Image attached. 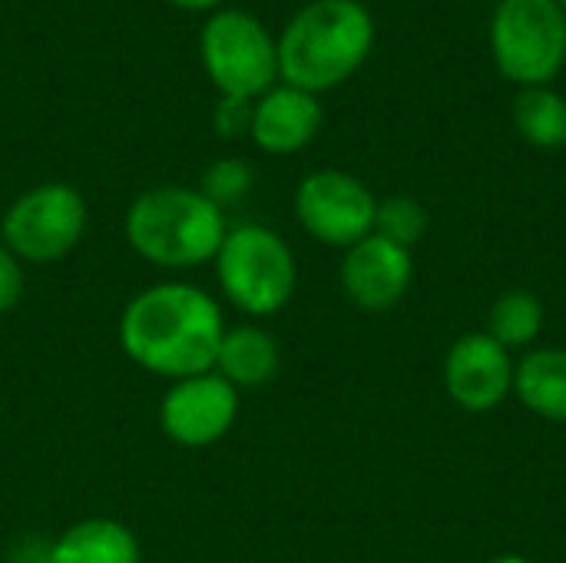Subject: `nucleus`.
I'll use <instances>...</instances> for the list:
<instances>
[{"label":"nucleus","instance_id":"1","mask_svg":"<svg viewBox=\"0 0 566 563\" xmlns=\"http://www.w3.org/2000/svg\"><path fill=\"white\" fill-rule=\"evenodd\" d=\"M222 335L219 302L192 282H156L136 292L119 315L123 355L169 382L212 372Z\"/></svg>","mask_w":566,"mask_h":563},{"label":"nucleus","instance_id":"2","mask_svg":"<svg viewBox=\"0 0 566 563\" xmlns=\"http://www.w3.org/2000/svg\"><path fill=\"white\" fill-rule=\"evenodd\" d=\"M375 46V17L361 0H312L279 37V76L305 93L342 86Z\"/></svg>","mask_w":566,"mask_h":563},{"label":"nucleus","instance_id":"3","mask_svg":"<svg viewBox=\"0 0 566 563\" xmlns=\"http://www.w3.org/2000/svg\"><path fill=\"white\" fill-rule=\"evenodd\" d=\"M129 249L159 269H199L216 259L229 226L199 189L156 186L133 199L123 219Z\"/></svg>","mask_w":566,"mask_h":563},{"label":"nucleus","instance_id":"4","mask_svg":"<svg viewBox=\"0 0 566 563\" xmlns=\"http://www.w3.org/2000/svg\"><path fill=\"white\" fill-rule=\"evenodd\" d=\"M216 279L229 305L249 319L279 315L298 285L292 246L269 226H232L216 252Z\"/></svg>","mask_w":566,"mask_h":563},{"label":"nucleus","instance_id":"5","mask_svg":"<svg viewBox=\"0 0 566 563\" xmlns=\"http://www.w3.org/2000/svg\"><path fill=\"white\" fill-rule=\"evenodd\" d=\"M202 70L222 96L259 100L279 80V40L249 10H219L199 33Z\"/></svg>","mask_w":566,"mask_h":563},{"label":"nucleus","instance_id":"6","mask_svg":"<svg viewBox=\"0 0 566 563\" xmlns=\"http://www.w3.org/2000/svg\"><path fill=\"white\" fill-rule=\"evenodd\" d=\"M497 70L521 86H547L566 63V13L557 0H501L491 17Z\"/></svg>","mask_w":566,"mask_h":563},{"label":"nucleus","instance_id":"7","mask_svg":"<svg viewBox=\"0 0 566 563\" xmlns=\"http://www.w3.org/2000/svg\"><path fill=\"white\" fill-rule=\"evenodd\" d=\"M86 232V199L70 183H40L20 192L0 219L3 246L30 265L70 256Z\"/></svg>","mask_w":566,"mask_h":563},{"label":"nucleus","instance_id":"8","mask_svg":"<svg viewBox=\"0 0 566 563\" xmlns=\"http://www.w3.org/2000/svg\"><path fill=\"white\" fill-rule=\"evenodd\" d=\"M375 192L345 169L308 173L295 189V219L322 246L352 249L375 232Z\"/></svg>","mask_w":566,"mask_h":563},{"label":"nucleus","instance_id":"9","mask_svg":"<svg viewBox=\"0 0 566 563\" xmlns=\"http://www.w3.org/2000/svg\"><path fill=\"white\" fill-rule=\"evenodd\" d=\"M239 418V388L206 372L172 382L159 402V428L179 448L219 445Z\"/></svg>","mask_w":566,"mask_h":563},{"label":"nucleus","instance_id":"10","mask_svg":"<svg viewBox=\"0 0 566 563\" xmlns=\"http://www.w3.org/2000/svg\"><path fill=\"white\" fill-rule=\"evenodd\" d=\"M514 355L488 332H468L444 355L448 398L471 415H488L514 395Z\"/></svg>","mask_w":566,"mask_h":563},{"label":"nucleus","instance_id":"11","mask_svg":"<svg viewBox=\"0 0 566 563\" xmlns=\"http://www.w3.org/2000/svg\"><path fill=\"white\" fill-rule=\"evenodd\" d=\"M415 282V256L381 236H368L345 249L342 259V289L352 305L365 312L395 309Z\"/></svg>","mask_w":566,"mask_h":563},{"label":"nucleus","instance_id":"12","mask_svg":"<svg viewBox=\"0 0 566 563\" xmlns=\"http://www.w3.org/2000/svg\"><path fill=\"white\" fill-rule=\"evenodd\" d=\"M322 103L298 86H272L252 106V143L269 156L302 153L322 129Z\"/></svg>","mask_w":566,"mask_h":563},{"label":"nucleus","instance_id":"13","mask_svg":"<svg viewBox=\"0 0 566 563\" xmlns=\"http://www.w3.org/2000/svg\"><path fill=\"white\" fill-rule=\"evenodd\" d=\"M517 402L554 425H566V348H531L514 365Z\"/></svg>","mask_w":566,"mask_h":563},{"label":"nucleus","instance_id":"14","mask_svg":"<svg viewBox=\"0 0 566 563\" xmlns=\"http://www.w3.org/2000/svg\"><path fill=\"white\" fill-rule=\"evenodd\" d=\"M279 368H282L279 342L259 325H239V329H226L212 372L222 375L232 388H262L275 382Z\"/></svg>","mask_w":566,"mask_h":563},{"label":"nucleus","instance_id":"15","mask_svg":"<svg viewBox=\"0 0 566 563\" xmlns=\"http://www.w3.org/2000/svg\"><path fill=\"white\" fill-rule=\"evenodd\" d=\"M46 563H139V541L123 521L86 518L56 538Z\"/></svg>","mask_w":566,"mask_h":563},{"label":"nucleus","instance_id":"16","mask_svg":"<svg viewBox=\"0 0 566 563\" xmlns=\"http://www.w3.org/2000/svg\"><path fill=\"white\" fill-rule=\"evenodd\" d=\"M497 345H504L511 355L514 352H531L534 342L544 332V302L527 292V289H514L504 292L488 315V329H484Z\"/></svg>","mask_w":566,"mask_h":563},{"label":"nucleus","instance_id":"17","mask_svg":"<svg viewBox=\"0 0 566 563\" xmlns=\"http://www.w3.org/2000/svg\"><path fill=\"white\" fill-rule=\"evenodd\" d=\"M514 123L537 149L566 146V100L551 86H524L514 100Z\"/></svg>","mask_w":566,"mask_h":563},{"label":"nucleus","instance_id":"18","mask_svg":"<svg viewBox=\"0 0 566 563\" xmlns=\"http://www.w3.org/2000/svg\"><path fill=\"white\" fill-rule=\"evenodd\" d=\"M428 232V209L415 196H388L375 209V236L415 249Z\"/></svg>","mask_w":566,"mask_h":563},{"label":"nucleus","instance_id":"19","mask_svg":"<svg viewBox=\"0 0 566 563\" xmlns=\"http://www.w3.org/2000/svg\"><path fill=\"white\" fill-rule=\"evenodd\" d=\"M252 179L255 176H252V166L245 159H219L202 173L199 192L226 212V206H235L249 196Z\"/></svg>","mask_w":566,"mask_h":563},{"label":"nucleus","instance_id":"20","mask_svg":"<svg viewBox=\"0 0 566 563\" xmlns=\"http://www.w3.org/2000/svg\"><path fill=\"white\" fill-rule=\"evenodd\" d=\"M252 106L255 100H239V96H222L212 113V126L226 139H239L252 129Z\"/></svg>","mask_w":566,"mask_h":563},{"label":"nucleus","instance_id":"21","mask_svg":"<svg viewBox=\"0 0 566 563\" xmlns=\"http://www.w3.org/2000/svg\"><path fill=\"white\" fill-rule=\"evenodd\" d=\"M23 299V262L0 242V315L17 309Z\"/></svg>","mask_w":566,"mask_h":563},{"label":"nucleus","instance_id":"22","mask_svg":"<svg viewBox=\"0 0 566 563\" xmlns=\"http://www.w3.org/2000/svg\"><path fill=\"white\" fill-rule=\"evenodd\" d=\"M169 3H176V7H182V10H212V7L222 3V0H169Z\"/></svg>","mask_w":566,"mask_h":563},{"label":"nucleus","instance_id":"23","mask_svg":"<svg viewBox=\"0 0 566 563\" xmlns=\"http://www.w3.org/2000/svg\"><path fill=\"white\" fill-rule=\"evenodd\" d=\"M488 563H534L531 557H524V554H497V557H491Z\"/></svg>","mask_w":566,"mask_h":563},{"label":"nucleus","instance_id":"24","mask_svg":"<svg viewBox=\"0 0 566 563\" xmlns=\"http://www.w3.org/2000/svg\"><path fill=\"white\" fill-rule=\"evenodd\" d=\"M557 3H560V10H564V13H566V0H557Z\"/></svg>","mask_w":566,"mask_h":563},{"label":"nucleus","instance_id":"25","mask_svg":"<svg viewBox=\"0 0 566 563\" xmlns=\"http://www.w3.org/2000/svg\"><path fill=\"white\" fill-rule=\"evenodd\" d=\"M30 563H46V561H30Z\"/></svg>","mask_w":566,"mask_h":563}]
</instances>
